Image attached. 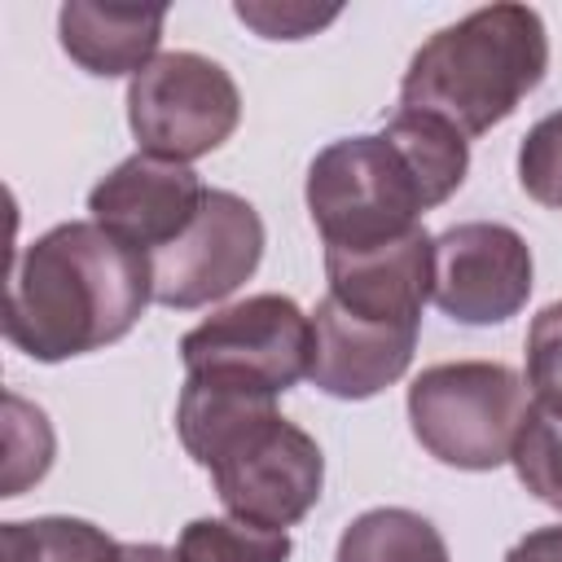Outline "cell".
I'll return each instance as SVG.
<instances>
[{
  "mask_svg": "<svg viewBox=\"0 0 562 562\" xmlns=\"http://www.w3.org/2000/svg\"><path fill=\"white\" fill-rule=\"evenodd\" d=\"M417 329L422 325L360 316L325 294L312 312L307 378L334 400H369L404 378L417 351Z\"/></svg>",
  "mask_w": 562,
  "mask_h": 562,
  "instance_id": "10",
  "label": "cell"
},
{
  "mask_svg": "<svg viewBox=\"0 0 562 562\" xmlns=\"http://www.w3.org/2000/svg\"><path fill=\"white\" fill-rule=\"evenodd\" d=\"M233 13L246 26H255L263 40H303L338 18V9H307V4H237Z\"/></svg>",
  "mask_w": 562,
  "mask_h": 562,
  "instance_id": "21",
  "label": "cell"
},
{
  "mask_svg": "<svg viewBox=\"0 0 562 562\" xmlns=\"http://www.w3.org/2000/svg\"><path fill=\"white\" fill-rule=\"evenodd\" d=\"M509 461L518 470V483L536 501L562 509V408L531 404Z\"/></svg>",
  "mask_w": 562,
  "mask_h": 562,
  "instance_id": "17",
  "label": "cell"
},
{
  "mask_svg": "<svg viewBox=\"0 0 562 562\" xmlns=\"http://www.w3.org/2000/svg\"><path fill=\"white\" fill-rule=\"evenodd\" d=\"M518 184L549 211H562V110L544 114L518 145Z\"/></svg>",
  "mask_w": 562,
  "mask_h": 562,
  "instance_id": "19",
  "label": "cell"
},
{
  "mask_svg": "<svg viewBox=\"0 0 562 562\" xmlns=\"http://www.w3.org/2000/svg\"><path fill=\"white\" fill-rule=\"evenodd\" d=\"M527 386L536 404L562 408V303H549L527 329Z\"/></svg>",
  "mask_w": 562,
  "mask_h": 562,
  "instance_id": "20",
  "label": "cell"
},
{
  "mask_svg": "<svg viewBox=\"0 0 562 562\" xmlns=\"http://www.w3.org/2000/svg\"><path fill=\"white\" fill-rule=\"evenodd\" d=\"M176 430L184 452L211 470L228 518L285 531L321 501L325 457L307 430L277 413V395L263 386L189 373Z\"/></svg>",
  "mask_w": 562,
  "mask_h": 562,
  "instance_id": "3",
  "label": "cell"
},
{
  "mask_svg": "<svg viewBox=\"0 0 562 562\" xmlns=\"http://www.w3.org/2000/svg\"><path fill=\"white\" fill-rule=\"evenodd\" d=\"M154 299L149 255L97 220L35 237L9 268L4 338L44 364L119 342Z\"/></svg>",
  "mask_w": 562,
  "mask_h": 562,
  "instance_id": "1",
  "label": "cell"
},
{
  "mask_svg": "<svg viewBox=\"0 0 562 562\" xmlns=\"http://www.w3.org/2000/svg\"><path fill=\"white\" fill-rule=\"evenodd\" d=\"M189 373H215L263 386L272 395L307 378L312 364V316L285 294H250L180 338Z\"/></svg>",
  "mask_w": 562,
  "mask_h": 562,
  "instance_id": "7",
  "label": "cell"
},
{
  "mask_svg": "<svg viewBox=\"0 0 562 562\" xmlns=\"http://www.w3.org/2000/svg\"><path fill=\"white\" fill-rule=\"evenodd\" d=\"M53 465V430L48 417L22 395H4V492L22 496L26 483H40Z\"/></svg>",
  "mask_w": 562,
  "mask_h": 562,
  "instance_id": "18",
  "label": "cell"
},
{
  "mask_svg": "<svg viewBox=\"0 0 562 562\" xmlns=\"http://www.w3.org/2000/svg\"><path fill=\"white\" fill-rule=\"evenodd\" d=\"M505 562H562V527H540L531 536H522Z\"/></svg>",
  "mask_w": 562,
  "mask_h": 562,
  "instance_id": "22",
  "label": "cell"
},
{
  "mask_svg": "<svg viewBox=\"0 0 562 562\" xmlns=\"http://www.w3.org/2000/svg\"><path fill=\"white\" fill-rule=\"evenodd\" d=\"M527 413V382L496 360L430 364L408 386V422L417 443L452 470L505 465Z\"/></svg>",
  "mask_w": 562,
  "mask_h": 562,
  "instance_id": "5",
  "label": "cell"
},
{
  "mask_svg": "<svg viewBox=\"0 0 562 562\" xmlns=\"http://www.w3.org/2000/svg\"><path fill=\"white\" fill-rule=\"evenodd\" d=\"M180 562H285L290 536L241 518H193L176 540Z\"/></svg>",
  "mask_w": 562,
  "mask_h": 562,
  "instance_id": "16",
  "label": "cell"
},
{
  "mask_svg": "<svg viewBox=\"0 0 562 562\" xmlns=\"http://www.w3.org/2000/svg\"><path fill=\"white\" fill-rule=\"evenodd\" d=\"M123 562H180L176 549L162 544H123Z\"/></svg>",
  "mask_w": 562,
  "mask_h": 562,
  "instance_id": "23",
  "label": "cell"
},
{
  "mask_svg": "<svg viewBox=\"0 0 562 562\" xmlns=\"http://www.w3.org/2000/svg\"><path fill=\"white\" fill-rule=\"evenodd\" d=\"M470 171V140L435 114L395 110L373 136H342L307 167V211L325 250H369L422 228Z\"/></svg>",
  "mask_w": 562,
  "mask_h": 562,
  "instance_id": "2",
  "label": "cell"
},
{
  "mask_svg": "<svg viewBox=\"0 0 562 562\" xmlns=\"http://www.w3.org/2000/svg\"><path fill=\"white\" fill-rule=\"evenodd\" d=\"M549 70V35L527 4H487L435 31L400 79V105L457 127L465 140L505 123Z\"/></svg>",
  "mask_w": 562,
  "mask_h": 562,
  "instance_id": "4",
  "label": "cell"
},
{
  "mask_svg": "<svg viewBox=\"0 0 562 562\" xmlns=\"http://www.w3.org/2000/svg\"><path fill=\"white\" fill-rule=\"evenodd\" d=\"M162 26H167V9L70 0L57 13L61 48L70 53V61H79L88 75H101V79L140 75L158 53Z\"/></svg>",
  "mask_w": 562,
  "mask_h": 562,
  "instance_id": "13",
  "label": "cell"
},
{
  "mask_svg": "<svg viewBox=\"0 0 562 562\" xmlns=\"http://www.w3.org/2000/svg\"><path fill=\"white\" fill-rule=\"evenodd\" d=\"M263 259V220L259 211L228 193L206 189L193 224L149 255L154 268V303L193 312L228 299Z\"/></svg>",
  "mask_w": 562,
  "mask_h": 562,
  "instance_id": "8",
  "label": "cell"
},
{
  "mask_svg": "<svg viewBox=\"0 0 562 562\" xmlns=\"http://www.w3.org/2000/svg\"><path fill=\"white\" fill-rule=\"evenodd\" d=\"M329 299L360 316L422 325V307L435 285V237L413 228L386 246L369 250H325Z\"/></svg>",
  "mask_w": 562,
  "mask_h": 562,
  "instance_id": "12",
  "label": "cell"
},
{
  "mask_svg": "<svg viewBox=\"0 0 562 562\" xmlns=\"http://www.w3.org/2000/svg\"><path fill=\"white\" fill-rule=\"evenodd\" d=\"M202 198H206V184L184 162L132 154L92 184L88 211L101 228L154 255L193 224Z\"/></svg>",
  "mask_w": 562,
  "mask_h": 562,
  "instance_id": "11",
  "label": "cell"
},
{
  "mask_svg": "<svg viewBox=\"0 0 562 562\" xmlns=\"http://www.w3.org/2000/svg\"><path fill=\"white\" fill-rule=\"evenodd\" d=\"M4 562H123V544L83 518H26L0 527Z\"/></svg>",
  "mask_w": 562,
  "mask_h": 562,
  "instance_id": "15",
  "label": "cell"
},
{
  "mask_svg": "<svg viewBox=\"0 0 562 562\" xmlns=\"http://www.w3.org/2000/svg\"><path fill=\"white\" fill-rule=\"evenodd\" d=\"M338 562H448V544L430 518L391 505L347 522Z\"/></svg>",
  "mask_w": 562,
  "mask_h": 562,
  "instance_id": "14",
  "label": "cell"
},
{
  "mask_svg": "<svg viewBox=\"0 0 562 562\" xmlns=\"http://www.w3.org/2000/svg\"><path fill=\"white\" fill-rule=\"evenodd\" d=\"M127 123L140 154L189 167L237 132L241 92L233 75L202 53H158L127 83Z\"/></svg>",
  "mask_w": 562,
  "mask_h": 562,
  "instance_id": "6",
  "label": "cell"
},
{
  "mask_svg": "<svg viewBox=\"0 0 562 562\" xmlns=\"http://www.w3.org/2000/svg\"><path fill=\"white\" fill-rule=\"evenodd\" d=\"M531 294V246L492 220L452 224L435 237V285L430 299L461 325H501L527 307Z\"/></svg>",
  "mask_w": 562,
  "mask_h": 562,
  "instance_id": "9",
  "label": "cell"
}]
</instances>
